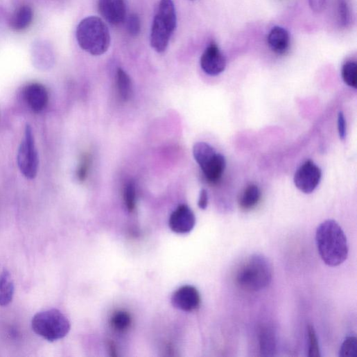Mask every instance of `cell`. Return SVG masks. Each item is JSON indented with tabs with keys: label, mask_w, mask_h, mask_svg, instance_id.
I'll return each instance as SVG.
<instances>
[{
	"label": "cell",
	"mask_w": 357,
	"mask_h": 357,
	"mask_svg": "<svg viewBox=\"0 0 357 357\" xmlns=\"http://www.w3.org/2000/svg\"><path fill=\"white\" fill-rule=\"evenodd\" d=\"M193 153L196 162L201 169L207 165L217 154L211 146L203 142L195 144Z\"/></svg>",
	"instance_id": "19"
},
{
	"label": "cell",
	"mask_w": 357,
	"mask_h": 357,
	"mask_svg": "<svg viewBox=\"0 0 357 357\" xmlns=\"http://www.w3.org/2000/svg\"><path fill=\"white\" fill-rule=\"evenodd\" d=\"M124 198L125 204L130 211H133L137 203V191L134 182H130L125 189Z\"/></svg>",
	"instance_id": "25"
},
{
	"label": "cell",
	"mask_w": 357,
	"mask_h": 357,
	"mask_svg": "<svg viewBox=\"0 0 357 357\" xmlns=\"http://www.w3.org/2000/svg\"><path fill=\"white\" fill-rule=\"evenodd\" d=\"M338 130L340 139L344 140L346 136V123L344 114L341 112L338 116Z\"/></svg>",
	"instance_id": "29"
},
{
	"label": "cell",
	"mask_w": 357,
	"mask_h": 357,
	"mask_svg": "<svg viewBox=\"0 0 357 357\" xmlns=\"http://www.w3.org/2000/svg\"><path fill=\"white\" fill-rule=\"evenodd\" d=\"M208 205V193L204 189L202 190L200 193L198 206L202 209H205Z\"/></svg>",
	"instance_id": "31"
},
{
	"label": "cell",
	"mask_w": 357,
	"mask_h": 357,
	"mask_svg": "<svg viewBox=\"0 0 357 357\" xmlns=\"http://www.w3.org/2000/svg\"><path fill=\"white\" fill-rule=\"evenodd\" d=\"M98 10L104 19L111 25L123 24L126 17L125 0H98Z\"/></svg>",
	"instance_id": "8"
},
{
	"label": "cell",
	"mask_w": 357,
	"mask_h": 357,
	"mask_svg": "<svg viewBox=\"0 0 357 357\" xmlns=\"http://www.w3.org/2000/svg\"><path fill=\"white\" fill-rule=\"evenodd\" d=\"M272 277L273 268L270 261L263 255L254 254L238 270L236 282L245 290L258 292L270 286Z\"/></svg>",
	"instance_id": "2"
},
{
	"label": "cell",
	"mask_w": 357,
	"mask_h": 357,
	"mask_svg": "<svg viewBox=\"0 0 357 357\" xmlns=\"http://www.w3.org/2000/svg\"><path fill=\"white\" fill-rule=\"evenodd\" d=\"M116 85L119 93L124 101H128L132 94V85L129 75L122 69L116 71Z\"/></svg>",
	"instance_id": "20"
},
{
	"label": "cell",
	"mask_w": 357,
	"mask_h": 357,
	"mask_svg": "<svg viewBox=\"0 0 357 357\" xmlns=\"http://www.w3.org/2000/svg\"><path fill=\"white\" fill-rule=\"evenodd\" d=\"M308 356L310 357H320V351L318 344L317 338L313 326L308 325Z\"/></svg>",
	"instance_id": "24"
},
{
	"label": "cell",
	"mask_w": 357,
	"mask_h": 357,
	"mask_svg": "<svg viewBox=\"0 0 357 357\" xmlns=\"http://www.w3.org/2000/svg\"><path fill=\"white\" fill-rule=\"evenodd\" d=\"M109 350L110 351V355L112 356H116V349H115V347L114 345V344L112 343H110L109 344Z\"/></svg>",
	"instance_id": "32"
},
{
	"label": "cell",
	"mask_w": 357,
	"mask_h": 357,
	"mask_svg": "<svg viewBox=\"0 0 357 357\" xmlns=\"http://www.w3.org/2000/svg\"><path fill=\"white\" fill-rule=\"evenodd\" d=\"M309 5L314 12H321L325 8L326 0H309Z\"/></svg>",
	"instance_id": "30"
},
{
	"label": "cell",
	"mask_w": 357,
	"mask_h": 357,
	"mask_svg": "<svg viewBox=\"0 0 357 357\" xmlns=\"http://www.w3.org/2000/svg\"><path fill=\"white\" fill-rule=\"evenodd\" d=\"M89 166V157L88 155H84L77 171V177L80 182H84L87 177Z\"/></svg>",
	"instance_id": "28"
},
{
	"label": "cell",
	"mask_w": 357,
	"mask_h": 357,
	"mask_svg": "<svg viewBox=\"0 0 357 357\" xmlns=\"http://www.w3.org/2000/svg\"><path fill=\"white\" fill-rule=\"evenodd\" d=\"M261 191L254 184L248 186L241 195L239 200L240 207L244 210H250L254 208L260 202Z\"/></svg>",
	"instance_id": "18"
},
{
	"label": "cell",
	"mask_w": 357,
	"mask_h": 357,
	"mask_svg": "<svg viewBox=\"0 0 357 357\" xmlns=\"http://www.w3.org/2000/svg\"><path fill=\"white\" fill-rule=\"evenodd\" d=\"M76 39L82 49L95 56L104 54L110 44L107 26L96 17L85 18L79 24Z\"/></svg>",
	"instance_id": "3"
},
{
	"label": "cell",
	"mask_w": 357,
	"mask_h": 357,
	"mask_svg": "<svg viewBox=\"0 0 357 357\" xmlns=\"http://www.w3.org/2000/svg\"><path fill=\"white\" fill-rule=\"evenodd\" d=\"M200 302L201 298L198 290L191 286L181 287L172 297L173 306L186 312L196 310L200 306Z\"/></svg>",
	"instance_id": "12"
},
{
	"label": "cell",
	"mask_w": 357,
	"mask_h": 357,
	"mask_svg": "<svg viewBox=\"0 0 357 357\" xmlns=\"http://www.w3.org/2000/svg\"><path fill=\"white\" fill-rule=\"evenodd\" d=\"M259 347L261 356H273L277 353V337L272 328L265 326L259 333Z\"/></svg>",
	"instance_id": "14"
},
{
	"label": "cell",
	"mask_w": 357,
	"mask_h": 357,
	"mask_svg": "<svg viewBox=\"0 0 357 357\" xmlns=\"http://www.w3.org/2000/svg\"><path fill=\"white\" fill-rule=\"evenodd\" d=\"M111 325L117 331H125L130 328L132 324V317L130 314L124 311L115 312L110 320Z\"/></svg>",
	"instance_id": "21"
},
{
	"label": "cell",
	"mask_w": 357,
	"mask_h": 357,
	"mask_svg": "<svg viewBox=\"0 0 357 357\" xmlns=\"http://www.w3.org/2000/svg\"><path fill=\"white\" fill-rule=\"evenodd\" d=\"M177 26V17L173 0H161L155 17L152 32L151 45L158 53H164Z\"/></svg>",
	"instance_id": "4"
},
{
	"label": "cell",
	"mask_w": 357,
	"mask_h": 357,
	"mask_svg": "<svg viewBox=\"0 0 357 357\" xmlns=\"http://www.w3.org/2000/svg\"><path fill=\"white\" fill-rule=\"evenodd\" d=\"M195 225V216L193 211L186 204L180 205L171 215L170 228L178 234L190 232Z\"/></svg>",
	"instance_id": "11"
},
{
	"label": "cell",
	"mask_w": 357,
	"mask_h": 357,
	"mask_svg": "<svg viewBox=\"0 0 357 357\" xmlns=\"http://www.w3.org/2000/svg\"><path fill=\"white\" fill-rule=\"evenodd\" d=\"M32 328L36 334L44 339L55 342L69 333L71 324L60 311L50 309L39 312L33 317Z\"/></svg>",
	"instance_id": "5"
},
{
	"label": "cell",
	"mask_w": 357,
	"mask_h": 357,
	"mask_svg": "<svg viewBox=\"0 0 357 357\" xmlns=\"http://www.w3.org/2000/svg\"><path fill=\"white\" fill-rule=\"evenodd\" d=\"M322 177L320 168L311 160L303 164L297 171L294 182L302 192L309 194L319 185Z\"/></svg>",
	"instance_id": "7"
},
{
	"label": "cell",
	"mask_w": 357,
	"mask_h": 357,
	"mask_svg": "<svg viewBox=\"0 0 357 357\" xmlns=\"http://www.w3.org/2000/svg\"><path fill=\"white\" fill-rule=\"evenodd\" d=\"M34 12L31 7L22 6L12 15L10 24L11 28L17 32L27 29L32 24Z\"/></svg>",
	"instance_id": "15"
},
{
	"label": "cell",
	"mask_w": 357,
	"mask_h": 357,
	"mask_svg": "<svg viewBox=\"0 0 357 357\" xmlns=\"http://www.w3.org/2000/svg\"><path fill=\"white\" fill-rule=\"evenodd\" d=\"M290 42L288 32L281 27L273 28L268 37V42L270 49L279 55H283L288 51Z\"/></svg>",
	"instance_id": "13"
},
{
	"label": "cell",
	"mask_w": 357,
	"mask_h": 357,
	"mask_svg": "<svg viewBox=\"0 0 357 357\" xmlns=\"http://www.w3.org/2000/svg\"><path fill=\"white\" fill-rule=\"evenodd\" d=\"M338 14L340 24L346 26L349 22V12L345 0H338Z\"/></svg>",
	"instance_id": "26"
},
{
	"label": "cell",
	"mask_w": 357,
	"mask_h": 357,
	"mask_svg": "<svg viewBox=\"0 0 357 357\" xmlns=\"http://www.w3.org/2000/svg\"><path fill=\"white\" fill-rule=\"evenodd\" d=\"M17 164L20 171L27 179H35L38 173L40 159L33 131L30 125L25 130L24 138L17 154Z\"/></svg>",
	"instance_id": "6"
},
{
	"label": "cell",
	"mask_w": 357,
	"mask_h": 357,
	"mask_svg": "<svg viewBox=\"0 0 357 357\" xmlns=\"http://www.w3.org/2000/svg\"><path fill=\"white\" fill-rule=\"evenodd\" d=\"M128 29L130 34L133 37H137L139 35L141 29V20L139 16L136 14L132 15L128 21Z\"/></svg>",
	"instance_id": "27"
},
{
	"label": "cell",
	"mask_w": 357,
	"mask_h": 357,
	"mask_svg": "<svg viewBox=\"0 0 357 357\" xmlns=\"http://www.w3.org/2000/svg\"><path fill=\"white\" fill-rule=\"evenodd\" d=\"M15 286L10 273L4 270L0 274V306H6L13 300Z\"/></svg>",
	"instance_id": "17"
},
{
	"label": "cell",
	"mask_w": 357,
	"mask_h": 357,
	"mask_svg": "<svg viewBox=\"0 0 357 357\" xmlns=\"http://www.w3.org/2000/svg\"><path fill=\"white\" fill-rule=\"evenodd\" d=\"M315 242L320 256L326 265L337 267L347 260V237L336 221L327 220L322 223L316 231Z\"/></svg>",
	"instance_id": "1"
},
{
	"label": "cell",
	"mask_w": 357,
	"mask_h": 357,
	"mask_svg": "<svg viewBox=\"0 0 357 357\" xmlns=\"http://www.w3.org/2000/svg\"><path fill=\"white\" fill-rule=\"evenodd\" d=\"M357 355V340L355 336H348L343 341L339 351L341 357H356Z\"/></svg>",
	"instance_id": "23"
},
{
	"label": "cell",
	"mask_w": 357,
	"mask_h": 357,
	"mask_svg": "<svg viewBox=\"0 0 357 357\" xmlns=\"http://www.w3.org/2000/svg\"><path fill=\"white\" fill-rule=\"evenodd\" d=\"M24 96L28 106L35 113L44 110L49 101L46 87L39 82L28 85L24 89Z\"/></svg>",
	"instance_id": "10"
},
{
	"label": "cell",
	"mask_w": 357,
	"mask_h": 357,
	"mask_svg": "<svg viewBox=\"0 0 357 357\" xmlns=\"http://www.w3.org/2000/svg\"><path fill=\"white\" fill-rule=\"evenodd\" d=\"M202 70L208 75L217 76L224 71L226 60L215 43H211L200 59Z\"/></svg>",
	"instance_id": "9"
},
{
	"label": "cell",
	"mask_w": 357,
	"mask_h": 357,
	"mask_svg": "<svg viewBox=\"0 0 357 357\" xmlns=\"http://www.w3.org/2000/svg\"><path fill=\"white\" fill-rule=\"evenodd\" d=\"M225 164V157L217 153L214 158L202 168L207 180L211 184L219 182L224 173Z\"/></svg>",
	"instance_id": "16"
},
{
	"label": "cell",
	"mask_w": 357,
	"mask_h": 357,
	"mask_svg": "<svg viewBox=\"0 0 357 357\" xmlns=\"http://www.w3.org/2000/svg\"><path fill=\"white\" fill-rule=\"evenodd\" d=\"M342 78L344 82L354 89L357 87V65L354 62H346L342 68Z\"/></svg>",
	"instance_id": "22"
}]
</instances>
